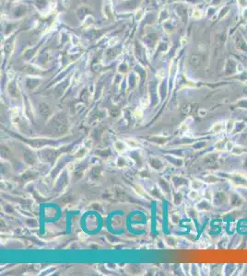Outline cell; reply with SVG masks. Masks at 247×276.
Returning <instances> with one entry per match:
<instances>
[{"mask_svg":"<svg viewBox=\"0 0 247 276\" xmlns=\"http://www.w3.org/2000/svg\"><path fill=\"white\" fill-rule=\"evenodd\" d=\"M201 12L200 11H198V10H195V12H194V17L195 18V19H199L201 16Z\"/></svg>","mask_w":247,"mask_h":276,"instance_id":"1","label":"cell"}]
</instances>
